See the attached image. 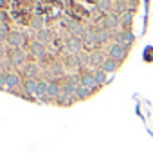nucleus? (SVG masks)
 <instances>
[{
  "label": "nucleus",
  "instance_id": "1",
  "mask_svg": "<svg viewBox=\"0 0 153 153\" xmlns=\"http://www.w3.org/2000/svg\"><path fill=\"white\" fill-rule=\"evenodd\" d=\"M114 40H115V43H121L126 51H130L133 45H135V34L128 29H123V31H119V33H115L114 34Z\"/></svg>",
  "mask_w": 153,
  "mask_h": 153
},
{
  "label": "nucleus",
  "instance_id": "2",
  "mask_svg": "<svg viewBox=\"0 0 153 153\" xmlns=\"http://www.w3.org/2000/svg\"><path fill=\"white\" fill-rule=\"evenodd\" d=\"M126 54H128V51H126L121 43H115V42H114V43L108 47V56H110L112 59L119 61V63L126 59Z\"/></svg>",
  "mask_w": 153,
  "mask_h": 153
},
{
  "label": "nucleus",
  "instance_id": "3",
  "mask_svg": "<svg viewBox=\"0 0 153 153\" xmlns=\"http://www.w3.org/2000/svg\"><path fill=\"white\" fill-rule=\"evenodd\" d=\"M65 49H67L70 54H79L81 49H83V40H81V38H76V36H70V38L65 42Z\"/></svg>",
  "mask_w": 153,
  "mask_h": 153
},
{
  "label": "nucleus",
  "instance_id": "4",
  "mask_svg": "<svg viewBox=\"0 0 153 153\" xmlns=\"http://www.w3.org/2000/svg\"><path fill=\"white\" fill-rule=\"evenodd\" d=\"M119 24H121V15H119V13H110V15H106L105 20H103V29L114 31V29H117Z\"/></svg>",
  "mask_w": 153,
  "mask_h": 153
},
{
  "label": "nucleus",
  "instance_id": "5",
  "mask_svg": "<svg viewBox=\"0 0 153 153\" xmlns=\"http://www.w3.org/2000/svg\"><path fill=\"white\" fill-rule=\"evenodd\" d=\"M79 85H83V87H87V88H90V90H94V88H99V87H97V83H96L94 70L81 74V78H79Z\"/></svg>",
  "mask_w": 153,
  "mask_h": 153
},
{
  "label": "nucleus",
  "instance_id": "6",
  "mask_svg": "<svg viewBox=\"0 0 153 153\" xmlns=\"http://www.w3.org/2000/svg\"><path fill=\"white\" fill-rule=\"evenodd\" d=\"M24 42H25V34H22V33H18V31H13V33H9V36H7V43L11 45V47H20V45H24Z\"/></svg>",
  "mask_w": 153,
  "mask_h": 153
},
{
  "label": "nucleus",
  "instance_id": "7",
  "mask_svg": "<svg viewBox=\"0 0 153 153\" xmlns=\"http://www.w3.org/2000/svg\"><path fill=\"white\" fill-rule=\"evenodd\" d=\"M9 63H11V65H15V67L24 65V63H25V52H24L22 49H16V51L9 56Z\"/></svg>",
  "mask_w": 153,
  "mask_h": 153
},
{
  "label": "nucleus",
  "instance_id": "8",
  "mask_svg": "<svg viewBox=\"0 0 153 153\" xmlns=\"http://www.w3.org/2000/svg\"><path fill=\"white\" fill-rule=\"evenodd\" d=\"M36 97H40V99H43L45 103H49V81H38Z\"/></svg>",
  "mask_w": 153,
  "mask_h": 153
},
{
  "label": "nucleus",
  "instance_id": "9",
  "mask_svg": "<svg viewBox=\"0 0 153 153\" xmlns=\"http://www.w3.org/2000/svg\"><path fill=\"white\" fill-rule=\"evenodd\" d=\"M31 52H33V56L34 58H45V54H47V49H45V45L43 43H40V42H33L31 43Z\"/></svg>",
  "mask_w": 153,
  "mask_h": 153
},
{
  "label": "nucleus",
  "instance_id": "10",
  "mask_svg": "<svg viewBox=\"0 0 153 153\" xmlns=\"http://www.w3.org/2000/svg\"><path fill=\"white\" fill-rule=\"evenodd\" d=\"M105 54L101 52V51H94V52H90V65L92 67H96V68H101V65L105 63Z\"/></svg>",
  "mask_w": 153,
  "mask_h": 153
},
{
  "label": "nucleus",
  "instance_id": "11",
  "mask_svg": "<svg viewBox=\"0 0 153 153\" xmlns=\"http://www.w3.org/2000/svg\"><path fill=\"white\" fill-rule=\"evenodd\" d=\"M92 92H94V90H90V88H87V87H83V85H78V87H76V92H74V97L78 99V101H83V99L90 97Z\"/></svg>",
  "mask_w": 153,
  "mask_h": 153
},
{
  "label": "nucleus",
  "instance_id": "12",
  "mask_svg": "<svg viewBox=\"0 0 153 153\" xmlns=\"http://www.w3.org/2000/svg\"><path fill=\"white\" fill-rule=\"evenodd\" d=\"M119 61H115V59H112V58H106L105 59V63L101 65V68L106 72V74H112V72H117V68H119Z\"/></svg>",
  "mask_w": 153,
  "mask_h": 153
},
{
  "label": "nucleus",
  "instance_id": "13",
  "mask_svg": "<svg viewBox=\"0 0 153 153\" xmlns=\"http://www.w3.org/2000/svg\"><path fill=\"white\" fill-rule=\"evenodd\" d=\"M119 15H121V25L128 31V27L133 24V11L126 9V11H123V13H119Z\"/></svg>",
  "mask_w": 153,
  "mask_h": 153
},
{
  "label": "nucleus",
  "instance_id": "14",
  "mask_svg": "<svg viewBox=\"0 0 153 153\" xmlns=\"http://www.w3.org/2000/svg\"><path fill=\"white\" fill-rule=\"evenodd\" d=\"M36 42H40V43H49V42H52V31L51 29H42V31H38L36 33Z\"/></svg>",
  "mask_w": 153,
  "mask_h": 153
},
{
  "label": "nucleus",
  "instance_id": "15",
  "mask_svg": "<svg viewBox=\"0 0 153 153\" xmlns=\"http://www.w3.org/2000/svg\"><path fill=\"white\" fill-rule=\"evenodd\" d=\"M36 88H38V81L36 79H27L24 83V92L31 97H36Z\"/></svg>",
  "mask_w": 153,
  "mask_h": 153
},
{
  "label": "nucleus",
  "instance_id": "16",
  "mask_svg": "<svg viewBox=\"0 0 153 153\" xmlns=\"http://www.w3.org/2000/svg\"><path fill=\"white\" fill-rule=\"evenodd\" d=\"M61 96V85H58L56 81H49V101L51 99H56Z\"/></svg>",
  "mask_w": 153,
  "mask_h": 153
},
{
  "label": "nucleus",
  "instance_id": "17",
  "mask_svg": "<svg viewBox=\"0 0 153 153\" xmlns=\"http://www.w3.org/2000/svg\"><path fill=\"white\" fill-rule=\"evenodd\" d=\"M20 85V76L15 74V72H9L6 74V88H15Z\"/></svg>",
  "mask_w": 153,
  "mask_h": 153
},
{
  "label": "nucleus",
  "instance_id": "18",
  "mask_svg": "<svg viewBox=\"0 0 153 153\" xmlns=\"http://www.w3.org/2000/svg\"><path fill=\"white\" fill-rule=\"evenodd\" d=\"M110 40V31H106V29H96V43L99 45V43H105V42H108Z\"/></svg>",
  "mask_w": 153,
  "mask_h": 153
},
{
  "label": "nucleus",
  "instance_id": "19",
  "mask_svg": "<svg viewBox=\"0 0 153 153\" xmlns=\"http://www.w3.org/2000/svg\"><path fill=\"white\" fill-rule=\"evenodd\" d=\"M94 76H96V83H97V87H103V85L106 83V79H108V74H106L103 68H96V70H94Z\"/></svg>",
  "mask_w": 153,
  "mask_h": 153
},
{
  "label": "nucleus",
  "instance_id": "20",
  "mask_svg": "<svg viewBox=\"0 0 153 153\" xmlns=\"http://www.w3.org/2000/svg\"><path fill=\"white\" fill-rule=\"evenodd\" d=\"M43 24H45V20H43V16L42 15H34V18H33V22H31V29L33 31H42V29H45L43 27Z\"/></svg>",
  "mask_w": 153,
  "mask_h": 153
},
{
  "label": "nucleus",
  "instance_id": "21",
  "mask_svg": "<svg viewBox=\"0 0 153 153\" xmlns=\"http://www.w3.org/2000/svg\"><path fill=\"white\" fill-rule=\"evenodd\" d=\"M96 6H97V9H99L101 13H108L110 7H112V0H97Z\"/></svg>",
  "mask_w": 153,
  "mask_h": 153
},
{
  "label": "nucleus",
  "instance_id": "22",
  "mask_svg": "<svg viewBox=\"0 0 153 153\" xmlns=\"http://www.w3.org/2000/svg\"><path fill=\"white\" fill-rule=\"evenodd\" d=\"M25 70H27L29 79H34V76L38 74V65L36 63H29V65H25Z\"/></svg>",
  "mask_w": 153,
  "mask_h": 153
},
{
  "label": "nucleus",
  "instance_id": "23",
  "mask_svg": "<svg viewBox=\"0 0 153 153\" xmlns=\"http://www.w3.org/2000/svg\"><path fill=\"white\" fill-rule=\"evenodd\" d=\"M7 36H9L7 27H6L4 24H0V42H2V40H7Z\"/></svg>",
  "mask_w": 153,
  "mask_h": 153
},
{
  "label": "nucleus",
  "instance_id": "24",
  "mask_svg": "<svg viewBox=\"0 0 153 153\" xmlns=\"http://www.w3.org/2000/svg\"><path fill=\"white\" fill-rule=\"evenodd\" d=\"M144 59L153 61V47H148V49L144 51Z\"/></svg>",
  "mask_w": 153,
  "mask_h": 153
}]
</instances>
